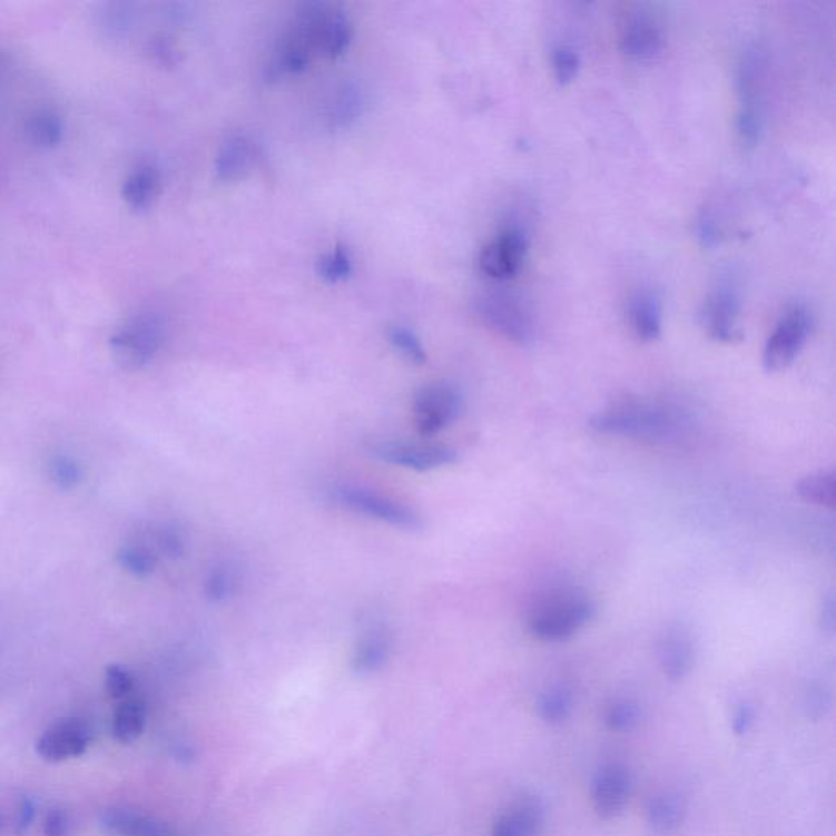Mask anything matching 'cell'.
Here are the masks:
<instances>
[{"label": "cell", "mask_w": 836, "mask_h": 836, "mask_svg": "<svg viewBox=\"0 0 836 836\" xmlns=\"http://www.w3.org/2000/svg\"><path fill=\"white\" fill-rule=\"evenodd\" d=\"M35 815H37V807H35V800L31 797H23L20 803L19 820H17V834L22 835L33 824Z\"/></svg>", "instance_id": "ee69618b"}, {"label": "cell", "mask_w": 836, "mask_h": 836, "mask_svg": "<svg viewBox=\"0 0 836 836\" xmlns=\"http://www.w3.org/2000/svg\"><path fill=\"white\" fill-rule=\"evenodd\" d=\"M353 272V260L345 247L337 246L322 255L317 262V273L328 283L344 282Z\"/></svg>", "instance_id": "1f68e13d"}, {"label": "cell", "mask_w": 836, "mask_h": 836, "mask_svg": "<svg viewBox=\"0 0 836 836\" xmlns=\"http://www.w3.org/2000/svg\"><path fill=\"white\" fill-rule=\"evenodd\" d=\"M665 31L652 10L639 7L629 13L619 35L622 55L635 61H649L663 50Z\"/></svg>", "instance_id": "4fadbf2b"}, {"label": "cell", "mask_w": 836, "mask_h": 836, "mask_svg": "<svg viewBox=\"0 0 836 836\" xmlns=\"http://www.w3.org/2000/svg\"><path fill=\"white\" fill-rule=\"evenodd\" d=\"M527 254V233L518 226L505 227L482 248L479 271L493 282H509L520 273Z\"/></svg>", "instance_id": "7c38bea8"}, {"label": "cell", "mask_w": 836, "mask_h": 836, "mask_svg": "<svg viewBox=\"0 0 836 836\" xmlns=\"http://www.w3.org/2000/svg\"><path fill=\"white\" fill-rule=\"evenodd\" d=\"M391 635L381 624H373L360 636L353 652V670L358 675H371L386 665L391 653Z\"/></svg>", "instance_id": "ffe728a7"}, {"label": "cell", "mask_w": 836, "mask_h": 836, "mask_svg": "<svg viewBox=\"0 0 836 836\" xmlns=\"http://www.w3.org/2000/svg\"><path fill=\"white\" fill-rule=\"evenodd\" d=\"M590 426L603 435L629 436L650 443H677L691 429L688 412L673 404L622 395L593 415Z\"/></svg>", "instance_id": "7a4b0ae2"}, {"label": "cell", "mask_w": 836, "mask_h": 836, "mask_svg": "<svg viewBox=\"0 0 836 836\" xmlns=\"http://www.w3.org/2000/svg\"><path fill=\"white\" fill-rule=\"evenodd\" d=\"M157 545L167 558L178 559L185 554V540L180 531L174 527H166L157 534Z\"/></svg>", "instance_id": "74e56055"}, {"label": "cell", "mask_w": 836, "mask_h": 836, "mask_svg": "<svg viewBox=\"0 0 836 836\" xmlns=\"http://www.w3.org/2000/svg\"><path fill=\"white\" fill-rule=\"evenodd\" d=\"M353 26L342 7L309 2L296 10L265 66L268 80L306 71L314 59H335L348 50Z\"/></svg>", "instance_id": "6da1fadb"}, {"label": "cell", "mask_w": 836, "mask_h": 836, "mask_svg": "<svg viewBox=\"0 0 836 836\" xmlns=\"http://www.w3.org/2000/svg\"><path fill=\"white\" fill-rule=\"evenodd\" d=\"M544 822V807L537 797H523L503 812L492 827V836H537Z\"/></svg>", "instance_id": "d6986e66"}, {"label": "cell", "mask_w": 836, "mask_h": 836, "mask_svg": "<svg viewBox=\"0 0 836 836\" xmlns=\"http://www.w3.org/2000/svg\"><path fill=\"white\" fill-rule=\"evenodd\" d=\"M835 622H836V601H835L834 594H828V597L825 598L824 603H822V608H820L822 631L827 632V635H834Z\"/></svg>", "instance_id": "7bdbcfd3"}, {"label": "cell", "mask_w": 836, "mask_h": 836, "mask_svg": "<svg viewBox=\"0 0 836 836\" xmlns=\"http://www.w3.org/2000/svg\"><path fill=\"white\" fill-rule=\"evenodd\" d=\"M51 481L62 491H71L82 481V469L79 463L66 454H56L48 464Z\"/></svg>", "instance_id": "e575fe53"}, {"label": "cell", "mask_w": 836, "mask_h": 836, "mask_svg": "<svg viewBox=\"0 0 836 836\" xmlns=\"http://www.w3.org/2000/svg\"><path fill=\"white\" fill-rule=\"evenodd\" d=\"M334 493L338 505L356 515L366 517L393 528H401V530L417 531L423 527V520L417 510L405 505L394 496L352 484L338 485Z\"/></svg>", "instance_id": "52a82bcc"}, {"label": "cell", "mask_w": 836, "mask_h": 836, "mask_svg": "<svg viewBox=\"0 0 836 836\" xmlns=\"http://www.w3.org/2000/svg\"><path fill=\"white\" fill-rule=\"evenodd\" d=\"M365 110V94L358 86L348 82L332 94L327 107V124L331 129H348Z\"/></svg>", "instance_id": "603a6c76"}, {"label": "cell", "mask_w": 836, "mask_h": 836, "mask_svg": "<svg viewBox=\"0 0 836 836\" xmlns=\"http://www.w3.org/2000/svg\"><path fill=\"white\" fill-rule=\"evenodd\" d=\"M236 577L227 567H215L205 580V594L213 603H223L229 600L236 591Z\"/></svg>", "instance_id": "d590c367"}, {"label": "cell", "mask_w": 836, "mask_h": 836, "mask_svg": "<svg viewBox=\"0 0 836 836\" xmlns=\"http://www.w3.org/2000/svg\"><path fill=\"white\" fill-rule=\"evenodd\" d=\"M628 317L639 341H659L663 328L662 296L650 286L639 288L629 299Z\"/></svg>", "instance_id": "e0dca14e"}, {"label": "cell", "mask_w": 836, "mask_h": 836, "mask_svg": "<svg viewBox=\"0 0 836 836\" xmlns=\"http://www.w3.org/2000/svg\"><path fill=\"white\" fill-rule=\"evenodd\" d=\"M604 722L613 732H631L640 722V709L631 699H616L604 712Z\"/></svg>", "instance_id": "836d02e7"}, {"label": "cell", "mask_w": 836, "mask_h": 836, "mask_svg": "<svg viewBox=\"0 0 836 836\" xmlns=\"http://www.w3.org/2000/svg\"><path fill=\"white\" fill-rule=\"evenodd\" d=\"M92 741L89 727L80 720L68 719L51 726L37 741V751L43 760L62 761L86 754Z\"/></svg>", "instance_id": "9a60e30c"}, {"label": "cell", "mask_w": 836, "mask_h": 836, "mask_svg": "<svg viewBox=\"0 0 836 836\" xmlns=\"http://www.w3.org/2000/svg\"><path fill=\"white\" fill-rule=\"evenodd\" d=\"M148 51L154 61L163 66H174L178 61V51L167 37H156L149 41Z\"/></svg>", "instance_id": "f35d334b"}, {"label": "cell", "mask_w": 836, "mask_h": 836, "mask_svg": "<svg viewBox=\"0 0 836 836\" xmlns=\"http://www.w3.org/2000/svg\"><path fill=\"white\" fill-rule=\"evenodd\" d=\"M105 685L111 698L125 699L135 688L132 675L121 665H110L105 673Z\"/></svg>", "instance_id": "8d00e7d4"}, {"label": "cell", "mask_w": 836, "mask_h": 836, "mask_svg": "<svg viewBox=\"0 0 836 836\" xmlns=\"http://www.w3.org/2000/svg\"><path fill=\"white\" fill-rule=\"evenodd\" d=\"M597 614L586 591L555 589L541 598L528 616V628L542 642H562L582 631Z\"/></svg>", "instance_id": "3957f363"}, {"label": "cell", "mask_w": 836, "mask_h": 836, "mask_svg": "<svg viewBox=\"0 0 836 836\" xmlns=\"http://www.w3.org/2000/svg\"><path fill=\"white\" fill-rule=\"evenodd\" d=\"M100 825L108 834L118 836H174L170 828L160 822L120 807L101 812Z\"/></svg>", "instance_id": "7402d4cb"}, {"label": "cell", "mask_w": 836, "mask_h": 836, "mask_svg": "<svg viewBox=\"0 0 836 836\" xmlns=\"http://www.w3.org/2000/svg\"><path fill=\"white\" fill-rule=\"evenodd\" d=\"M657 659L665 677L671 681L683 680L696 660L695 640L685 626H668L657 642Z\"/></svg>", "instance_id": "2e32d148"}, {"label": "cell", "mask_w": 836, "mask_h": 836, "mask_svg": "<svg viewBox=\"0 0 836 836\" xmlns=\"http://www.w3.org/2000/svg\"><path fill=\"white\" fill-rule=\"evenodd\" d=\"M631 775L624 766L607 765L598 769L591 785V796L598 817L610 820L622 814L631 796Z\"/></svg>", "instance_id": "5bb4252c"}, {"label": "cell", "mask_w": 836, "mask_h": 836, "mask_svg": "<svg viewBox=\"0 0 836 836\" xmlns=\"http://www.w3.org/2000/svg\"><path fill=\"white\" fill-rule=\"evenodd\" d=\"M763 76L765 61L761 51L750 45L740 52L736 68L738 110L736 131L738 142L745 149H754L760 142L765 117H763Z\"/></svg>", "instance_id": "5b68a950"}, {"label": "cell", "mask_w": 836, "mask_h": 836, "mask_svg": "<svg viewBox=\"0 0 836 836\" xmlns=\"http://www.w3.org/2000/svg\"><path fill=\"white\" fill-rule=\"evenodd\" d=\"M160 185H163V175H160L159 167L154 163H141L126 177L121 194L129 208L135 212H145L159 197Z\"/></svg>", "instance_id": "44dd1931"}, {"label": "cell", "mask_w": 836, "mask_h": 836, "mask_svg": "<svg viewBox=\"0 0 836 836\" xmlns=\"http://www.w3.org/2000/svg\"><path fill=\"white\" fill-rule=\"evenodd\" d=\"M371 453L383 463L415 472H430L451 466L458 461V451L443 443L390 440L371 446Z\"/></svg>", "instance_id": "30bf717a"}, {"label": "cell", "mask_w": 836, "mask_h": 836, "mask_svg": "<svg viewBox=\"0 0 836 836\" xmlns=\"http://www.w3.org/2000/svg\"><path fill=\"white\" fill-rule=\"evenodd\" d=\"M72 822L65 809H51L45 820L43 836H69Z\"/></svg>", "instance_id": "ab89813d"}, {"label": "cell", "mask_w": 836, "mask_h": 836, "mask_svg": "<svg viewBox=\"0 0 836 836\" xmlns=\"http://www.w3.org/2000/svg\"><path fill=\"white\" fill-rule=\"evenodd\" d=\"M146 705L138 698H128L121 701L114 716V737L117 740L129 744L141 736L146 727Z\"/></svg>", "instance_id": "4316f807"}, {"label": "cell", "mask_w": 836, "mask_h": 836, "mask_svg": "<svg viewBox=\"0 0 836 836\" xmlns=\"http://www.w3.org/2000/svg\"><path fill=\"white\" fill-rule=\"evenodd\" d=\"M167 332L169 324L160 311H138L111 334V352L125 368H145L163 350Z\"/></svg>", "instance_id": "277c9868"}, {"label": "cell", "mask_w": 836, "mask_h": 836, "mask_svg": "<svg viewBox=\"0 0 836 836\" xmlns=\"http://www.w3.org/2000/svg\"><path fill=\"white\" fill-rule=\"evenodd\" d=\"M65 120L50 108L33 111L26 121V135L31 145L51 149L65 139Z\"/></svg>", "instance_id": "d4e9b609"}, {"label": "cell", "mask_w": 836, "mask_h": 836, "mask_svg": "<svg viewBox=\"0 0 836 836\" xmlns=\"http://www.w3.org/2000/svg\"><path fill=\"white\" fill-rule=\"evenodd\" d=\"M387 338L402 358L407 360L412 365H425L429 356H426L425 348H423L422 342L414 332L397 325V327L390 328Z\"/></svg>", "instance_id": "d6a6232c"}, {"label": "cell", "mask_w": 836, "mask_h": 836, "mask_svg": "<svg viewBox=\"0 0 836 836\" xmlns=\"http://www.w3.org/2000/svg\"><path fill=\"white\" fill-rule=\"evenodd\" d=\"M797 495L812 505L835 509L836 505V478L835 472H815L800 479L796 485Z\"/></svg>", "instance_id": "83f0119b"}, {"label": "cell", "mask_w": 836, "mask_h": 836, "mask_svg": "<svg viewBox=\"0 0 836 836\" xmlns=\"http://www.w3.org/2000/svg\"><path fill=\"white\" fill-rule=\"evenodd\" d=\"M255 160H257V148L248 136H229L216 156V177L222 181L240 180L250 173Z\"/></svg>", "instance_id": "ac0fdd59"}, {"label": "cell", "mask_w": 836, "mask_h": 836, "mask_svg": "<svg viewBox=\"0 0 836 836\" xmlns=\"http://www.w3.org/2000/svg\"><path fill=\"white\" fill-rule=\"evenodd\" d=\"M740 292L736 279L722 275L714 283L702 306V325L709 337L720 344L740 341Z\"/></svg>", "instance_id": "9c48e42d"}, {"label": "cell", "mask_w": 836, "mask_h": 836, "mask_svg": "<svg viewBox=\"0 0 836 836\" xmlns=\"http://www.w3.org/2000/svg\"><path fill=\"white\" fill-rule=\"evenodd\" d=\"M474 311L479 321L500 337L518 345L533 342L537 332L533 314L527 304L512 293H484L475 299Z\"/></svg>", "instance_id": "8992f818"}, {"label": "cell", "mask_w": 836, "mask_h": 836, "mask_svg": "<svg viewBox=\"0 0 836 836\" xmlns=\"http://www.w3.org/2000/svg\"><path fill=\"white\" fill-rule=\"evenodd\" d=\"M463 411V395L447 383H433L415 395L414 422L420 435L430 439L456 422Z\"/></svg>", "instance_id": "8fae6325"}, {"label": "cell", "mask_w": 836, "mask_h": 836, "mask_svg": "<svg viewBox=\"0 0 836 836\" xmlns=\"http://www.w3.org/2000/svg\"><path fill=\"white\" fill-rule=\"evenodd\" d=\"M2 817H0V828H2Z\"/></svg>", "instance_id": "f6af8a7d"}, {"label": "cell", "mask_w": 836, "mask_h": 836, "mask_svg": "<svg viewBox=\"0 0 836 836\" xmlns=\"http://www.w3.org/2000/svg\"><path fill=\"white\" fill-rule=\"evenodd\" d=\"M812 328V314L804 303L787 307L776 322L763 350V366L768 373L785 371L796 362L807 344Z\"/></svg>", "instance_id": "ba28073f"}, {"label": "cell", "mask_w": 836, "mask_h": 836, "mask_svg": "<svg viewBox=\"0 0 836 836\" xmlns=\"http://www.w3.org/2000/svg\"><path fill=\"white\" fill-rule=\"evenodd\" d=\"M552 72L559 86H569L580 71V52L570 43H559L551 51Z\"/></svg>", "instance_id": "4dcf8cb0"}, {"label": "cell", "mask_w": 836, "mask_h": 836, "mask_svg": "<svg viewBox=\"0 0 836 836\" xmlns=\"http://www.w3.org/2000/svg\"><path fill=\"white\" fill-rule=\"evenodd\" d=\"M573 711L572 695L565 688H551L538 699V712L549 726H561Z\"/></svg>", "instance_id": "f1b7e54d"}, {"label": "cell", "mask_w": 836, "mask_h": 836, "mask_svg": "<svg viewBox=\"0 0 836 836\" xmlns=\"http://www.w3.org/2000/svg\"><path fill=\"white\" fill-rule=\"evenodd\" d=\"M685 804L678 797L662 794L650 799L647 806V824L657 835H670L683 824Z\"/></svg>", "instance_id": "484cf974"}, {"label": "cell", "mask_w": 836, "mask_h": 836, "mask_svg": "<svg viewBox=\"0 0 836 836\" xmlns=\"http://www.w3.org/2000/svg\"><path fill=\"white\" fill-rule=\"evenodd\" d=\"M117 561L126 572L139 577V579L149 577L157 567L156 552L146 548V545H125L118 551Z\"/></svg>", "instance_id": "f546056e"}, {"label": "cell", "mask_w": 836, "mask_h": 836, "mask_svg": "<svg viewBox=\"0 0 836 836\" xmlns=\"http://www.w3.org/2000/svg\"><path fill=\"white\" fill-rule=\"evenodd\" d=\"M755 724V708L750 702H741L738 705L736 712L732 717V730L737 736H745L750 732L751 727Z\"/></svg>", "instance_id": "60d3db41"}, {"label": "cell", "mask_w": 836, "mask_h": 836, "mask_svg": "<svg viewBox=\"0 0 836 836\" xmlns=\"http://www.w3.org/2000/svg\"><path fill=\"white\" fill-rule=\"evenodd\" d=\"M138 6L131 2H108L97 12V26L111 40H121L132 33L138 23Z\"/></svg>", "instance_id": "cb8c5ba5"}, {"label": "cell", "mask_w": 836, "mask_h": 836, "mask_svg": "<svg viewBox=\"0 0 836 836\" xmlns=\"http://www.w3.org/2000/svg\"><path fill=\"white\" fill-rule=\"evenodd\" d=\"M828 701H830V695H828L827 689L822 685L810 687L806 696V708L809 716H822L828 706Z\"/></svg>", "instance_id": "b9f144b4"}]
</instances>
